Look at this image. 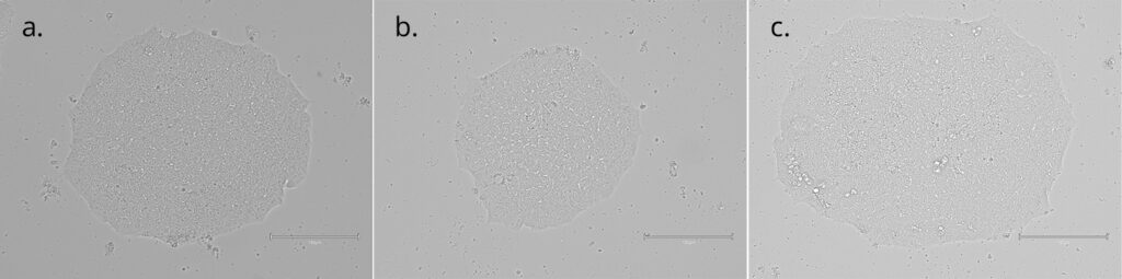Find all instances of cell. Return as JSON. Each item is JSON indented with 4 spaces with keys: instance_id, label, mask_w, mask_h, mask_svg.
Returning <instances> with one entry per match:
<instances>
[{
    "instance_id": "6da1fadb",
    "label": "cell",
    "mask_w": 1122,
    "mask_h": 279,
    "mask_svg": "<svg viewBox=\"0 0 1122 279\" xmlns=\"http://www.w3.org/2000/svg\"><path fill=\"white\" fill-rule=\"evenodd\" d=\"M305 115L267 54L153 26L85 83L65 175L118 233L175 246L217 236L264 218L304 174Z\"/></svg>"
},
{
    "instance_id": "7a4b0ae2",
    "label": "cell",
    "mask_w": 1122,
    "mask_h": 279,
    "mask_svg": "<svg viewBox=\"0 0 1122 279\" xmlns=\"http://www.w3.org/2000/svg\"><path fill=\"white\" fill-rule=\"evenodd\" d=\"M639 137L630 97L577 48L551 45L467 86L455 143L490 221L543 230L608 198Z\"/></svg>"
},
{
    "instance_id": "3957f363",
    "label": "cell",
    "mask_w": 1122,
    "mask_h": 279,
    "mask_svg": "<svg viewBox=\"0 0 1122 279\" xmlns=\"http://www.w3.org/2000/svg\"><path fill=\"white\" fill-rule=\"evenodd\" d=\"M971 173H972V174H973L974 176H976V177L978 178V181L981 182V179H980V176H978V174H977V173L975 172V170H974L973 167L971 168ZM981 184H982V183H981ZM982 185H983V184H982ZM983 186H984V185H983ZM984 187H985V186H984ZM988 193H989V191H988ZM989 194H991V193H989ZM993 197H994V198H993V199H994V201H995V202H996L997 205H998V204L1000 205V202H1003V201L1005 200V199L1003 198V194H1001V193L997 194V196H996V195H994Z\"/></svg>"
}]
</instances>
